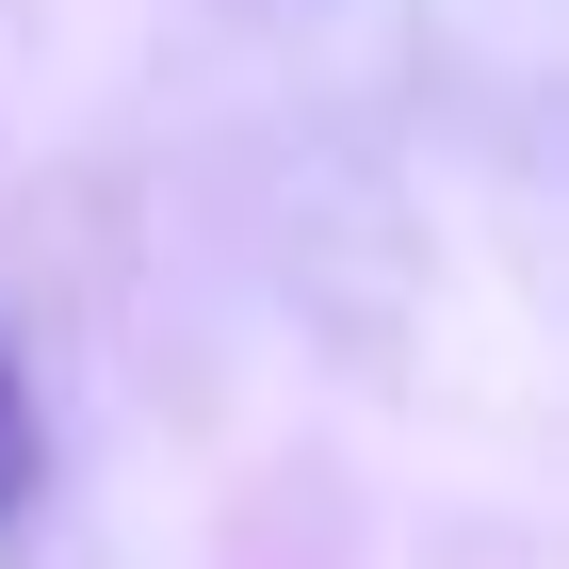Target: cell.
<instances>
[{
  "label": "cell",
  "instance_id": "1",
  "mask_svg": "<svg viewBox=\"0 0 569 569\" xmlns=\"http://www.w3.org/2000/svg\"><path fill=\"white\" fill-rule=\"evenodd\" d=\"M49 488V407H33V358H17V326H0V521Z\"/></svg>",
  "mask_w": 569,
  "mask_h": 569
}]
</instances>
